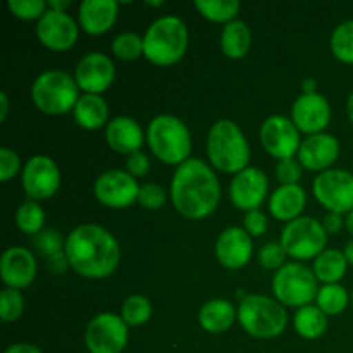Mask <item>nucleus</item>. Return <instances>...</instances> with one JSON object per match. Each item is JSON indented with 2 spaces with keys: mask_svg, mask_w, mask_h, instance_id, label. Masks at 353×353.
<instances>
[{
  "mask_svg": "<svg viewBox=\"0 0 353 353\" xmlns=\"http://www.w3.org/2000/svg\"><path fill=\"white\" fill-rule=\"evenodd\" d=\"M24 312V296L19 290L3 288L0 293V317L3 323H16Z\"/></svg>",
  "mask_w": 353,
  "mask_h": 353,
  "instance_id": "36",
  "label": "nucleus"
},
{
  "mask_svg": "<svg viewBox=\"0 0 353 353\" xmlns=\"http://www.w3.org/2000/svg\"><path fill=\"white\" fill-rule=\"evenodd\" d=\"M48 9L59 10V12H65L69 6H71V0H48Z\"/></svg>",
  "mask_w": 353,
  "mask_h": 353,
  "instance_id": "50",
  "label": "nucleus"
},
{
  "mask_svg": "<svg viewBox=\"0 0 353 353\" xmlns=\"http://www.w3.org/2000/svg\"><path fill=\"white\" fill-rule=\"evenodd\" d=\"M276 178L281 185H299L302 178V164L299 159H283L276 164Z\"/></svg>",
  "mask_w": 353,
  "mask_h": 353,
  "instance_id": "41",
  "label": "nucleus"
},
{
  "mask_svg": "<svg viewBox=\"0 0 353 353\" xmlns=\"http://www.w3.org/2000/svg\"><path fill=\"white\" fill-rule=\"evenodd\" d=\"M95 199L110 209H126L138 200V181L123 169H109L95 179Z\"/></svg>",
  "mask_w": 353,
  "mask_h": 353,
  "instance_id": "14",
  "label": "nucleus"
},
{
  "mask_svg": "<svg viewBox=\"0 0 353 353\" xmlns=\"http://www.w3.org/2000/svg\"><path fill=\"white\" fill-rule=\"evenodd\" d=\"M340 157V141L330 133H317L307 137L300 145L296 159L307 171L324 172Z\"/></svg>",
  "mask_w": 353,
  "mask_h": 353,
  "instance_id": "21",
  "label": "nucleus"
},
{
  "mask_svg": "<svg viewBox=\"0 0 353 353\" xmlns=\"http://www.w3.org/2000/svg\"><path fill=\"white\" fill-rule=\"evenodd\" d=\"M195 7L212 23H231L240 12V0H195Z\"/></svg>",
  "mask_w": 353,
  "mask_h": 353,
  "instance_id": "31",
  "label": "nucleus"
},
{
  "mask_svg": "<svg viewBox=\"0 0 353 353\" xmlns=\"http://www.w3.org/2000/svg\"><path fill=\"white\" fill-rule=\"evenodd\" d=\"M207 155L210 164L226 174H238L248 168L250 145L234 121L219 119L207 134Z\"/></svg>",
  "mask_w": 353,
  "mask_h": 353,
  "instance_id": "3",
  "label": "nucleus"
},
{
  "mask_svg": "<svg viewBox=\"0 0 353 353\" xmlns=\"http://www.w3.org/2000/svg\"><path fill=\"white\" fill-rule=\"evenodd\" d=\"M214 252H216L217 262L223 268L236 271L250 262L254 255V241L245 228L231 226L217 236Z\"/></svg>",
  "mask_w": 353,
  "mask_h": 353,
  "instance_id": "19",
  "label": "nucleus"
},
{
  "mask_svg": "<svg viewBox=\"0 0 353 353\" xmlns=\"http://www.w3.org/2000/svg\"><path fill=\"white\" fill-rule=\"evenodd\" d=\"M16 226L26 234H38L45 230V210L34 200H26L16 210Z\"/></svg>",
  "mask_w": 353,
  "mask_h": 353,
  "instance_id": "32",
  "label": "nucleus"
},
{
  "mask_svg": "<svg viewBox=\"0 0 353 353\" xmlns=\"http://www.w3.org/2000/svg\"><path fill=\"white\" fill-rule=\"evenodd\" d=\"M121 317L128 326H141L152 317V303L143 295H131L121 307Z\"/></svg>",
  "mask_w": 353,
  "mask_h": 353,
  "instance_id": "34",
  "label": "nucleus"
},
{
  "mask_svg": "<svg viewBox=\"0 0 353 353\" xmlns=\"http://www.w3.org/2000/svg\"><path fill=\"white\" fill-rule=\"evenodd\" d=\"M323 226H324V230H326L327 234H338L345 226L343 214L327 212L323 219Z\"/></svg>",
  "mask_w": 353,
  "mask_h": 353,
  "instance_id": "46",
  "label": "nucleus"
},
{
  "mask_svg": "<svg viewBox=\"0 0 353 353\" xmlns=\"http://www.w3.org/2000/svg\"><path fill=\"white\" fill-rule=\"evenodd\" d=\"M269 193V179L259 168L248 165L247 169L234 174L230 183V199L234 207L250 212L262 205Z\"/></svg>",
  "mask_w": 353,
  "mask_h": 353,
  "instance_id": "17",
  "label": "nucleus"
},
{
  "mask_svg": "<svg viewBox=\"0 0 353 353\" xmlns=\"http://www.w3.org/2000/svg\"><path fill=\"white\" fill-rule=\"evenodd\" d=\"M138 203L147 210H157L165 203V190L157 183H145L140 186Z\"/></svg>",
  "mask_w": 353,
  "mask_h": 353,
  "instance_id": "40",
  "label": "nucleus"
},
{
  "mask_svg": "<svg viewBox=\"0 0 353 353\" xmlns=\"http://www.w3.org/2000/svg\"><path fill=\"white\" fill-rule=\"evenodd\" d=\"M348 269L347 257L338 248H326L323 254L314 259L312 271L316 274L317 281L324 285H336L345 278Z\"/></svg>",
  "mask_w": 353,
  "mask_h": 353,
  "instance_id": "27",
  "label": "nucleus"
},
{
  "mask_svg": "<svg viewBox=\"0 0 353 353\" xmlns=\"http://www.w3.org/2000/svg\"><path fill=\"white\" fill-rule=\"evenodd\" d=\"M37 259L24 247H9L0 259V278L6 288L23 290L34 281Z\"/></svg>",
  "mask_w": 353,
  "mask_h": 353,
  "instance_id": "20",
  "label": "nucleus"
},
{
  "mask_svg": "<svg viewBox=\"0 0 353 353\" xmlns=\"http://www.w3.org/2000/svg\"><path fill=\"white\" fill-rule=\"evenodd\" d=\"M317 307L330 316H340L347 310L348 303L352 302V295H348L347 288L341 286L340 283L336 285H324L321 286L316 296Z\"/></svg>",
  "mask_w": 353,
  "mask_h": 353,
  "instance_id": "30",
  "label": "nucleus"
},
{
  "mask_svg": "<svg viewBox=\"0 0 353 353\" xmlns=\"http://www.w3.org/2000/svg\"><path fill=\"white\" fill-rule=\"evenodd\" d=\"M188 48V28L178 16L157 17L143 34V55L155 65H172Z\"/></svg>",
  "mask_w": 353,
  "mask_h": 353,
  "instance_id": "4",
  "label": "nucleus"
},
{
  "mask_svg": "<svg viewBox=\"0 0 353 353\" xmlns=\"http://www.w3.org/2000/svg\"><path fill=\"white\" fill-rule=\"evenodd\" d=\"M286 250L283 248L281 243H276V241H269L262 247L261 254H259V262H261L262 268L265 269H274L279 271L283 265L286 264Z\"/></svg>",
  "mask_w": 353,
  "mask_h": 353,
  "instance_id": "39",
  "label": "nucleus"
},
{
  "mask_svg": "<svg viewBox=\"0 0 353 353\" xmlns=\"http://www.w3.org/2000/svg\"><path fill=\"white\" fill-rule=\"evenodd\" d=\"M331 52L338 61L353 64V19L338 24L331 33Z\"/></svg>",
  "mask_w": 353,
  "mask_h": 353,
  "instance_id": "33",
  "label": "nucleus"
},
{
  "mask_svg": "<svg viewBox=\"0 0 353 353\" xmlns=\"http://www.w3.org/2000/svg\"><path fill=\"white\" fill-rule=\"evenodd\" d=\"M69 268H71V264H69V259L65 255V252H59V254L47 259V269L52 274H64Z\"/></svg>",
  "mask_w": 353,
  "mask_h": 353,
  "instance_id": "45",
  "label": "nucleus"
},
{
  "mask_svg": "<svg viewBox=\"0 0 353 353\" xmlns=\"http://www.w3.org/2000/svg\"><path fill=\"white\" fill-rule=\"evenodd\" d=\"M327 236L323 223L314 217L300 216L299 219L290 221L283 228L279 243L290 257L296 261H310L326 250Z\"/></svg>",
  "mask_w": 353,
  "mask_h": 353,
  "instance_id": "9",
  "label": "nucleus"
},
{
  "mask_svg": "<svg viewBox=\"0 0 353 353\" xmlns=\"http://www.w3.org/2000/svg\"><path fill=\"white\" fill-rule=\"evenodd\" d=\"M347 112H348V117H350V121H352V124H353V92L350 93V97H348Z\"/></svg>",
  "mask_w": 353,
  "mask_h": 353,
  "instance_id": "53",
  "label": "nucleus"
},
{
  "mask_svg": "<svg viewBox=\"0 0 353 353\" xmlns=\"http://www.w3.org/2000/svg\"><path fill=\"white\" fill-rule=\"evenodd\" d=\"M300 88H302V93H305V95L317 93V81L314 78H303Z\"/></svg>",
  "mask_w": 353,
  "mask_h": 353,
  "instance_id": "48",
  "label": "nucleus"
},
{
  "mask_svg": "<svg viewBox=\"0 0 353 353\" xmlns=\"http://www.w3.org/2000/svg\"><path fill=\"white\" fill-rule=\"evenodd\" d=\"M171 202L188 219H203L221 202V185L216 172L205 161L190 157L176 168L171 179Z\"/></svg>",
  "mask_w": 353,
  "mask_h": 353,
  "instance_id": "2",
  "label": "nucleus"
},
{
  "mask_svg": "<svg viewBox=\"0 0 353 353\" xmlns=\"http://www.w3.org/2000/svg\"><path fill=\"white\" fill-rule=\"evenodd\" d=\"M21 171V159L12 148H0V181L7 183Z\"/></svg>",
  "mask_w": 353,
  "mask_h": 353,
  "instance_id": "42",
  "label": "nucleus"
},
{
  "mask_svg": "<svg viewBox=\"0 0 353 353\" xmlns=\"http://www.w3.org/2000/svg\"><path fill=\"white\" fill-rule=\"evenodd\" d=\"M147 134L140 124L128 116H117L110 119L105 126V141L117 154L131 155L140 152Z\"/></svg>",
  "mask_w": 353,
  "mask_h": 353,
  "instance_id": "22",
  "label": "nucleus"
},
{
  "mask_svg": "<svg viewBox=\"0 0 353 353\" xmlns=\"http://www.w3.org/2000/svg\"><path fill=\"white\" fill-rule=\"evenodd\" d=\"M238 323L250 336L271 340L286 330L288 316L281 303L265 295H247L238 305Z\"/></svg>",
  "mask_w": 353,
  "mask_h": 353,
  "instance_id": "7",
  "label": "nucleus"
},
{
  "mask_svg": "<svg viewBox=\"0 0 353 353\" xmlns=\"http://www.w3.org/2000/svg\"><path fill=\"white\" fill-rule=\"evenodd\" d=\"M117 12L116 0H83L78 7L79 26L90 34H103L114 26Z\"/></svg>",
  "mask_w": 353,
  "mask_h": 353,
  "instance_id": "23",
  "label": "nucleus"
},
{
  "mask_svg": "<svg viewBox=\"0 0 353 353\" xmlns=\"http://www.w3.org/2000/svg\"><path fill=\"white\" fill-rule=\"evenodd\" d=\"M292 121L299 128L300 133H305L309 137L317 133H324L331 121V105L324 95L302 93L296 97L292 105Z\"/></svg>",
  "mask_w": 353,
  "mask_h": 353,
  "instance_id": "18",
  "label": "nucleus"
},
{
  "mask_svg": "<svg viewBox=\"0 0 353 353\" xmlns=\"http://www.w3.org/2000/svg\"><path fill=\"white\" fill-rule=\"evenodd\" d=\"M7 114H9V95L0 92V121H6Z\"/></svg>",
  "mask_w": 353,
  "mask_h": 353,
  "instance_id": "49",
  "label": "nucleus"
},
{
  "mask_svg": "<svg viewBox=\"0 0 353 353\" xmlns=\"http://www.w3.org/2000/svg\"><path fill=\"white\" fill-rule=\"evenodd\" d=\"M352 303H353V290H352Z\"/></svg>",
  "mask_w": 353,
  "mask_h": 353,
  "instance_id": "55",
  "label": "nucleus"
},
{
  "mask_svg": "<svg viewBox=\"0 0 353 353\" xmlns=\"http://www.w3.org/2000/svg\"><path fill=\"white\" fill-rule=\"evenodd\" d=\"M307 193L300 185H281L269 196V212L278 221H295L302 216Z\"/></svg>",
  "mask_w": 353,
  "mask_h": 353,
  "instance_id": "24",
  "label": "nucleus"
},
{
  "mask_svg": "<svg viewBox=\"0 0 353 353\" xmlns=\"http://www.w3.org/2000/svg\"><path fill=\"white\" fill-rule=\"evenodd\" d=\"M345 226H347L348 233H350L353 236V210H352V212H348L347 217H345Z\"/></svg>",
  "mask_w": 353,
  "mask_h": 353,
  "instance_id": "52",
  "label": "nucleus"
},
{
  "mask_svg": "<svg viewBox=\"0 0 353 353\" xmlns=\"http://www.w3.org/2000/svg\"><path fill=\"white\" fill-rule=\"evenodd\" d=\"M33 247L37 248V252L43 257H52V255L59 254V252H64L65 248V240L61 236V233L55 230H47L40 231L38 234L33 236Z\"/></svg>",
  "mask_w": 353,
  "mask_h": 353,
  "instance_id": "37",
  "label": "nucleus"
},
{
  "mask_svg": "<svg viewBox=\"0 0 353 353\" xmlns=\"http://www.w3.org/2000/svg\"><path fill=\"white\" fill-rule=\"evenodd\" d=\"M126 171L137 178H143L148 171H150V161H148L147 154L143 152H134V154L128 155L126 159Z\"/></svg>",
  "mask_w": 353,
  "mask_h": 353,
  "instance_id": "44",
  "label": "nucleus"
},
{
  "mask_svg": "<svg viewBox=\"0 0 353 353\" xmlns=\"http://www.w3.org/2000/svg\"><path fill=\"white\" fill-rule=\"evenodd\" d=\"M261 141L269 155L278 161L293 159L300 150V131L292 117L274 114L269 116L261 126Z\"/></svg>",
  "mask_w": 353,
  "mask_h": 353,
  "instance_id": "13",
  "label": "nucleus"
},
{
  "mask_svg": "<svg viewBox=\"0 0 353 353\" xmlns=\"http://www.w3.org/2000/svg\"><path fill=\"white\" fill-rule=\"evenodd\" d=\"M293 327L305 340H317L327 331V316L317 305H305L293 316Z\"/></svg>",
  "mask_w": 353,
  "mask_h": 353,
  "instance_id": "29",
  "label": "nucleus"
},
{
  "mask_svg": "<svg viewBox=\"0 0 353 353\" xmlns=\"http://www.w3.org/2000/svg\"><path fill=\"white\" fill-rule=\"evenodd\" d=\"M252 43L250 28L245 21L234 19L224 24L221 31V48L230 59H241L247 55Z\"/></svg>",
  "mask_w": 353,
  "mask_h": 353,
  "instance_id": "28",
  "label": "nucleus"
},
{
  "mask_svg": "<svg viewBox=\"0 0 353 353\" xmlns=\"http://www.w3.org/2000/svg\"><path fill=\"white\" fill-rule=\"evenodd\" d=\"M110 48H112V54L121 61H134L143 55V37L133 31H124L114 38Z\"/></svg>",
  "mask_w": 353,
  "mask_h": 353,
  "instance_id": "35",
  "label": "nucleus"
},
{
  "mask_svg": "<svg viewBox=\"0 0 353 353\" xmlns=\"http://www.w3.org/2000/svg\"><path fill=\"white\" fill-rule=\"evenodd\" d=\"M272 292L281 305L302 309L316 300L319 288L312 269L302 262H286L272 278Z\"/></svg>",
  "mask_w": 353,
  "mask_h": 353,
  "instance_id": "8",
  "label": "nucleus"
},
{
  "mask_svg": "<svg viewBox=\"0 0 353 353\" xmlns=\"http://www.w3.org/2000/svg\"><path fill=\"white\" fill-rule=\"evenodd\" d=\"M147 3L148 7H161V6H164V2H162V0H147Z\"/></svg>",
  "mask_w": 353,
  "mask_h": 353,
  "instance_id": "54",
  "label": "nucleus"
},
{
  "mask_svg": "<svg viewBox=\"0 0 353 353\" xmlns=\"http://www.w3.org/2000/svg\"><path fill=\"white\" fill-rule=\"evenodd\" d=\"M147 143L159 161L179 165L190 159L192 134L179 117L172 114H159L148 123Z\"/></svg>",
  "mask_w": 353,
  "mask_h": 353,
  "instance_id": "5",
  "label": "nucleus"
},
{
  "mask_svg": "<svg viewBox=\"0 0 353 353\" xmlns=\"http://www.w3.org/2000/svg\"><path fill=\"white\" fill-rule=\"evenodd\" d=\"M65 255L74 272L86 279H105L119 265L121 248L114 234L99 224H79L65 238Z\"/></svg>",
  "mask_w": 353,
  "mask_h": 353,
  "instance_id": "1",
  "label": "nucleus"
},
{
  "mask_svg": "<svg viewBox=\"0 0 353 353\" xmlns=\"http://www.w3.org/2000/svg\"><path fill=\"white\" fill-rule=\"evenodd\" d=\"M79 99V86L74 76L61 69H47L31 85L34 107L48 116H62L74 109Z\"/></svg>",
  "mask_w": 353,
  "mask_h": 353,
  "instance_id": "6",
  "label": "nucleus"
},
{
  "mask_svg": "<svg viewBox=\"0 0 353 353\" xmlns=\"http://www.w3.org/2000/svg\"><path fill=\"white\" fill-rule=\"evenodd\" d=\"M116 78V65L109 55L102 52H90L83 55L74 69V79L83 93L100 95L110 88Z\"/></svg>",
  "mask_w": 353,
  "mask_h": 353,
  "instance_id": "16",
  "label": "nucleus"
},
{
  "mask_svg": "<svg viewBox=\"0 0 353 353\" xmlns=\"http://www.w3.org/2000/svg\"><path fill=\"white\" fill-rule=\"evenodd\" d=\"M238 319V310L226 299H212L200 307L199 324L210 334H219L230 330Z\"/></svg>",
  "mask_w": 353,
  "mask_h": 353,
  "instance_id": "25",
  "label": "nucleus"
},
{
  "mask_svg": "<svg viewBox=\"0 0 353 353\" xmlns=\"http://www.w3.org/2000/svg\"><path fill=\"white\" fill-rule=\"evenodd\" d=\"M72 116L83 130L95 131L109 123V105L103 97L83 93L72 109Z\"/></svg>",
  "mask_w": 353,
  "mask_h": 353,
  "instance_id": "26",
  "label": "nucleus"
},
{
  "mask_svg": "<svg viewBox=\"0 0 353 353\" xmlns=\"http://www.w3.org/2000/svg\"><path fill=\"white\" fill-rule=\"evenodd\" d=\"M21 186L28 199L34 202L54 196L61 186V171L57 162L48 155L31 157L21 171Z\"/></svg>",
  "mask_w": 353,
  "mask_h": 353,
  "instance_id": "12",
  "label": "nucleus"
},
{
  "mask_svg": "<svg viewBox=\"0 0 353 353\" xmlns=\"http://www.w3.org/2000/svg\"><path fill=\"white\" fill-rule=\"evenodd\" d=\"M245 231H247L250 236H262V234L268 231V217L262 210H250V212L245 214Z\"/></svg>",
  "mask_w": 353,
  "mask_h": 353,
  "instance_id": "43",
  "label": "nucleus"
},
{
  "mask_svg": "<svg viewBox=\"0 0 353 353\" xmlns=\"http://www.w3.org/2000/svg\"><path fill=\"white\" fill-rule=\"evenodd\" d=\"M352 174H353V165H352Z\"/></svg>",
  "mask_w": 353,
  "mask_h": 353,
  "instance_id": "56",
  "label": "nucleus"
},
{
  "mask_svg": "<svg viewBox=\"0 0 353 353\" xmlns=\"http://www.w3.org/2000/svg\"><path fill=\"white\" fill-rule=\"evenodd\" d=\"M34 33L43 47L55 52H64L74 47V43L78 41L79 28L68 12L48 9L37 21Z\"/></svg>",
  "mask_w": 353,
  "mask_h": 353,
  "instance_id": "15",
  "label": "nucleus"
},
{
  "mask_svg": "<svg viewBox=\"0 0 353 353\" xmlns=\"http://www.w3.org/2000/svg\"><path fill=\"white\" fill-rule=\"evenodd\" d=\"M317 202L330 212L348 214L353 210V174L345 169H327L312 183Z\"/></svg>",
  "mask_w": 353,
  "mask_h": 353,
  "instance_id": "10",
  "label": "nucleus"
},
{
  "mask_svg": "<svg viewBox=\"0 0 353 353\" xmlns=\"http://www.w3.org/2000/svg\"><path fill=\"white\" fill-rule=\"evenodd\" d=\"M123 317L102 312L93 317L85 331V345L90 353H121L126 348L130 331Z\"/></svg>",
  "mask_w": 353,
  "mask_h": 353,
  "instance_id": "11",
  "label": "nucleus"
},
{
  "mask_svg": "<svg viewBox=\"0 0 353 353\" xmlns=\"http://www.w3.org/2000/svg\"><path fill=\"white\" fill-rule=\"evenodd\" d=\"M7 7L17 19L23 21H38L48 10V3L43 0H9Z\"/></svg>",
  "mask_w": 353,
  "mask_h": 353,
  "instance_id": "38",
  "label": "nucleus"
},
{
  "mask_svg": "<svg viewBox=\"0 0 353 353\" xmlns=\"http://www.w3.org/2000/svg\"><path fill=\"white\" fill-rule=\"evenodd\" d=\"M3 353H43L38 347L30 343H16V345H10V347L6 348Z\"/></svg>",
  "mask_w": 353,
  "mask_h": 353,
  "instance_id": "47",
  "label": "nucleus"
},
{
  "mask_svg": "<svg viewBox=\"0 0 353 353\" xmlns=\"http://www.w3.org/2000/svg\"><path fill=\"white\" fill-rule=\"evenodd\" d=\"M343 254H345V257H347L348 265H353V240H350L347 245H345Z\"/></svg>",
  "mask_w": 353,
  "mask_h": 353,
  "instance_id": "51",
  "label": "nucleus"
}]
</instances>
